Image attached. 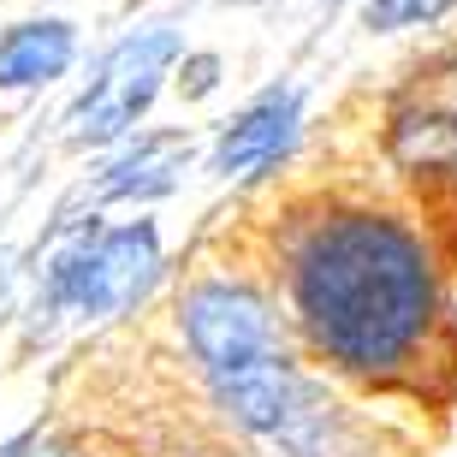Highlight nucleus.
<instances>
[{
    "mask_svg": "<svg viewBox=\"0 0 457 457\" xmlns=\"http://www.w3.org/2000/svg\"><path fill=\"white\" fill-rule=\"evenodd\" d=\"M279 286L315 362L374 392L452 398L457 327L422 232L369 203H321L279 244Z\"/></svg>",
    "mask_w": 457,
    "mask_h": 457,
    "instance_id": "1",
    "label": "nucleus"
},
{
    "mask_svg": "<svg viewBox=\"0 0 457 457\" xmlns=\"http://www.w3.org/2000/svg\"><path fill=\"white\" fill-rule=\"evenodd\" d=\"M154 273H161V232H154V220H125V226L89 220L48 262L42 309L48 315H78V321L125 315L154 286Z\"/></svg>",
    "mask_w": 457,
    "mask_h": 457,
    "instance_id": "2",
    "label": "nucleus"
},
{
    "mask_svg": "<svg viewBox=\"0 0 457 457\" xmlns=\"http://www.w3.org/2000/svg\"><path fill=\"white\" fill-rule=\"evenodd\" d=\"M185 54V36L172 24H154V30L125 36L119 48H107V60L96 66V78L84 84V96L71 102V143L78 149H107V143H125L137 131V119L154 107L167 71L179 66Z\"/></svg>",
    "mask_w": 457,
    "mask_h": 457,
    "instance_id": "3",
    "label": "nucleus"
},
{
    "mask_svg": "<svg viewBox=\"0 0 457 457\" xmlns=\"http://www.w3.org/2000/svg\"><path fill=\"white\" fill-rule=\"evenodd\" d=\"M297 119H303V96H297L291 84L262 89V96L220 131L208 167L220 172V179H255V172L279 167L286 149L297 143Z\"/></svg>",
    "mask_w": 457,
    "mask_h": 457,
    "instance_id": "4",
    "label": "nucleus"
},
{
    "mask_svg": "<svg viewBox=\"0 0 457 457\" xmlns=\"http://www.w3.org/2000/svg\"><path fill=\"white\" fill-rule=\"evenodd\" d=\"M190 167V137L185 131H149L125 143L96 179V203H149L179 185V172Z\"/></svg>",
    "mask_w": 457,
    "mask_h": 457,
    "instance_id": "5",
    "label": "nucleus"
},
{
    "mask_svg": "<svg viewBox=\"0 0 457 457\" xmlns=\"http://www.w3.org/2000/svg\"><path fill=\"white\" fill-rule=\"evenodd\" d=\"M78 54V30L66 18H24L0 36V89H36L54 84Z\"/></svg>",
    "mask_w": 457,
    "mask_h": 457,
    "instance_id": "6",
    "label": "nucleus"
},
{
    "mask_svg": "<svg viewBox=\"0 0 457 457\" xmlns=\"http://www.w3.org/2000/svg\"><path fill=\"white\" fill-rule=\"evenodd\" d=\"M0 457H84V445H71L66 434H24V440L0 445Z\"/></svg>",
    "mask_w": 457,
    "mask_h": 457,
    "instance_id": "7",
    "label": "nucleus"
},
{
    "mask_svg": "<svg viewBox=\"0 0 457 457\" xmlns=\"http://www.w3.org/2000/svg\"><path fill=\"white\" fill-rule=\"evenodd\" d=\"M214 71H220V60H196V66H190V96H208V89H214Z\"/></svg>",
    "mask_w": 457,
    "mask_h": 457,
    "instance_id": "8",
    "label": "nucleus"
},
{
    "mask_svg": "<svg viewBox=\"0 0 457 457\" xmlns=\"http://www.w3.org/2000/svg\"><path fill=\"white\" fill-rule=\"evenodd\" d=\"M452 179H457V161H452Z\"/></svg>",
    "mask_w": 457,
    "mask_h": 457,
    "instance_id": "9",
    "label": "nucleus"
}]
</instances>
